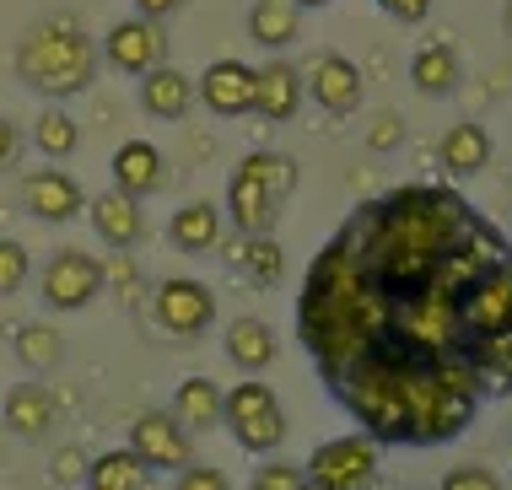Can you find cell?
Wrapping results in <instances>:
<instances>
[{"label": "cell", "mask_w": 512, "mask_h": 490, "mask_svg": "<svg viewBox=\"0 0 512 490\" xmlns=\"http://www.w3.org/2000/svg\"><path fill=\"white\" fill-rule=\"evenodd\" d=\"M11 65H17L22 87H33L38 97H49V103H65V97H81L98 81L103 49L92 44L87 27H76L71 17H49V22H33L17 38Z\"/></svg>", "instance_id": "6da1fadb"}, {"label": "cell", "mask_w": 512, "mask_h": 490, "mask_svg": "<svg viewBox=\"0 0 512 490\" xmlns=\"http://www.w3.org/2000/svg\"><path fill=\"white\" fill-rule=\"evenodd\" d=\"M297 194V162L286 151H248L227 178V221L238 237L275 232L286 200Z\"/></svg>", "instance_id": "7a4b0ae2"}, {"label": "cell", "mask_w": 512, "mask_h": 490, "mask_svg": "<svg viewBox=\"0 0 512 490\" xmlns=\"http://www.w3.org/2000/svg\"><path fill=\"white\" fill-rule=\"evenodd\" d=\"M221 426L232 431V442L243 447V453H281L286 442V410L281 399H275L270 383H259V377H243L238 388H227V399H221Z\"/></svg>", "instance_id": "3957f363"}, {"label": "cell", "mask_w": 512, "mask_h": 490, "mask_svg": "<svg viewBox=\"0 0 512 490\" xmlns=\"http://www.w3.org/2000/svg\"><path fill=\"white\" fill-rule=\"evenodd\" d=\"M103 286H108V264L92 259L87 248H60L38 270V297H44L49 313H81L103 297Z\"/></svg>", "instance_id": "277c9868"}, {"label": "cell", "mask_w": 512, "mask_h": 490, "mask_svg": "<svg viewBox=\"0 0 512 490\" xmlns=\"http://www.w3.org/2000/svg\"><path fill=\"white\" fill-rule=\"evenodd\" d=\"M302 469H308V490H372V480H378V442L367 431L318 442Z\"/></svg>", "instance_id": "5b68a950"}, {"label": "cell", "mask_w": 512, "mask_h": 490, "mask_svg": "<svg viewBox=\"0 0 512 490\" xmlns=\"http://www.w3.org/2000/svg\"><path fill=\"white\" fill-rule=\"evenodd\" d=\"M151 318L168 340H200L205 329L216 324V291L205 280L189 275H168L157 291H151Z\"/></svg>", "instance_id": "8992f818"}, {"label": "cell", "mask_w": 512, "mask_h": 490, "mask_svg": "<svg viewBox=\"0 0 512 490\" xmlns=\"http://www.w3.org/2000/svg\"><path fill=\"white\" fill-rule=\"evenodd\" d=\"M124 447H130L151 474H178L184 464H195V437L178 426L173 410H141L130 420V442Z\"/></svg>", "instance_id": "52a82bcc"}, {"label": "cell", "mask_w": 512, "mask_h": 490, "mask_svg": "<svg viewBox=\"0 0 512 490\" xmlns=\"http://www.w3.org/2000/svg\"><path fill=\"white\" fill-rule=\"evenodd\" d=\"M459 313H464L469 340H475V334H502V329H512V248H507L502 259H491L486 270H480V275L464 286Z\"/></svg>", "instance_id": "ba28073f"}, {"label": "cell", "mask_w": 512, "mask_h": 490, "mask_svg": "<svg viewBox=\"0 0 512 490\" xmlns=\"http://www.w3.org/2000/svg\"><path fill=\"white\" fill-rule=\"evenodd\" d=\"M103 65L119 70V76H135L141 81L146 70L168 65V33H162V22L151 17H124L103 33Z\"/></svg>", "instance_id": "9c48e42d"}, {"label": "cell", "mask_w": 512, "mask_h": 490, "mask_svg": "<svg viewBox=\"0 0 512 490\" xmlns=\"http://www.w3.org/2000/svg\"><path fill=\"white\" fill-rule=\"evenodd\" d=\"M22 210L33 221H44V227H65V221H76L81 210H87V189L54 162L33 167V173L22 178Z\"/></svg>", "instance_id": "30bf717a"}, {"label": "cell", "mask_w": 512, "mask_h": 490, "mask_svg": "<svg viewBox=\"0 0 512 490\" xmlns=\"http://www.w3.org/2000/svg\"><path fill=\"white\" fill-rule=\"evenodd\" d=\"M302 81H308V97L329 119H345V114L362 108V70H356V60H345L335 49L313 54L308 70H302Z\"/></svg>", "instance_id": "8fae6325"}, {"label": "cell", "mask_w": 512, "mask_h": 490, "mask_svg": "<svg viewBox=\"0 0 512 490\" xmlns=\"http://www.w3.org/2000/svg\"><path fill=\"white\" fill-rule=\"evenodd\" d=\"M254 87H259V70L243 60H211L195 81L200 108H211L216 119H243L254 114Z\"/></svg>", "instance_id": "7c38bea8"}, {"label": "cell", "mask_w": 512, "mask_h": 490, "mask_svg": "<svg viewBox=\"0 0 512 490\" xmlns=\"http://www.w3.org/2000/svg\"><path fill=\"white\" fill-rule=\"evenodd\" d=\"M87 216H92V232L103 237L114 254H130V248H141L146 237V216H141V200L124 189H108V194H92L87 200Z\"/></svg>", "instance_id": "4fadbf2b"}, {"label": "cell", "mask_w": 512, "mask_h": 490, "mask_svg": "<svg viewBox=\"0 0 512 490\" xmlns=\"http://www.w3.org/2000/svg\"><path fill=\"white\" fill-rule=\"evenodd\" d=\"M259 70V87H254V114L270 119V124H292L302 97H308V81H302V65L292 60H270V65H254Z\"/></svg>", "instance_id": "5bb4252c"}, {"label": "cell", "mask_w": 512, "mask_h": 490, "mask_svg": "<svg viewBox=\"0 0 512 490\" xmlns=\"http://www.w3.org/2000/svg\"><path fill=\"white\" fill-rule=\"evenodd\" d=\"M54 394L44 383H17L6 388V404H0V420H6V431L17 442H44L54 431Z\"/></svg>", "instance_id": "9a60e30c"}, {"label": "cell", "mask_w": 512, "mask_h": 490, "mask_svg": "<svg viewBox=\"0 0 512 490\" xmlns=\"http://www.w3.org/2000/svg\"><path fill=\"white\" fill-rule=\"evenodd\" d=\"M108 173H114V189L135 194V200H146V194H157L168 184V162H162V151L151 140H124L114 151V162H108Z\"/></svg>", "instance_id": "2e32d148"}, {"label": "cell", "mask_w": 512, "mask_h": 490, "mask_svg": "<svg viewBox=\"0 0 512 490\" xmlns=\"http://www.w3.org/2000/svg\"><path fill=\"white\" fill-rule=\"evenodd\" d=\"M437 157H442V173H448L453 184H469V178H480L491 167V135L480 130L475 119H459L448 135H442Z\"/></svg>", "instance_id": "e0dca14e"}, {"label": "cell", "mask_w": 512, "mask_h": 490, "mask_svg": "<svg viewBox=\"0 0 512 490\" xmlns=\"http://www.w3.org/2000/svg\"><path fill=\"white\" fill-rule=\"evenodd\" d=\"M189 108H195V81L178 65H157L141 76V114L162 119V124H178Z\"/></svg>", "instance_id": "ac0fdd59"}, {"label": "cell", "mask_w": 512, "mask_h": 490, "mask_svg": "<svg viewBox=\"0 0 512 490\" xmlns=\"http://www.w3.org/2000/svg\"><path fill=\"white\" fill-rule=\"evenodd\" d=\"M221 227H227V216L211 200H189L168 216V243L178 254H211L221 248Z\"/></svg>", "instance_id": "d6986e66"}, {"label": "cell", "mask_w": 512, "mask_h": 490, "mask_svg": "<svg viewBox=\"0 0 512 490\" xmlns=\"http://www.w3.org/2000/svg\"><path fill=\"white\" fill-rule=\"evenodd\" d=\"M221 345H227V361L238 367L243 377H259L275 361V329L265 324V318H232L227 334H221Z\"/></svg>", "instance_id": "ffe728a7"}, {"label": "cell", "mask_w": 512, "mask_h": 490, "mask_svg": "<svg viewBox=\"0 0 512 490\" xmlns=\"http://www.w3.org/2000/svg\"><path fill=\"white\" fill-rule=\"evenodd\" d=\"M297 33H302V6H292V0H254L248 6V38L259 49L281 54L297 44Z\"/></svg>", "instance_id": "44dd1931"}, {"label": "cell", "mask_w": 512, "mask_h": 490, "mask_svg": "<svg viewBox=\"0 0 512 490\" xmlns=\"http://www.w3.org/2000/svg\"><path fill=\"white\" fill-rule=\"evenodd\" d=\"M221 388L211 383V377H184L178 383V394H173V415H178V426L189 431V437H205V431H216L221 426Z\"/></svg>", "instance_id": "7402d4cb"}, {"label": "cell", "mask_w": 512, "mask_h": 490, "mask_svg": "<svg viewBox=\"0 0 512 490\" xmlns=\"http://www.w3.org/2000/svg\"><path fill=\"white\" fill-rule=\"evenodd\" d=\"M459 81H464L459 49H448V44L415 49V60H410V87L421 92V97H448V92H459Z\"/></svg>", "instance_id": "603a6c76"}, {"label": "cell", "mask_w": 512, "mask_h": 490, "mask_svg": "<svg viewBox=\"0 0 512 490\" xmlns=\"http://www.w3.org/2000/svg\"><path fill=\"white\" fill-rule=\"evenodd\" d=\"M469 361H475L486 394H512V329L475 334V340H469Z\"/></svg>", "instance_id": "cb8c5ba5"}, {"label": "cell", "mask_w": 512, "mask_h": 490, "mask_svg": "<svg viewBox=\"0 0 512 490\" xmlns=\"http://www.w3.org/2000/svg\"><path fill=\"white\" fill-rule=\"evenodd\" d=\"M146 464L130 453V447H114V453H98L87 464V480L81 490H146Z\"/></svg>", "instance_id": "d4e9b609"}, {"label": "cell", "mask_w": 512, "mask_h": 490, "mask_svg": "<svg viewBox=\"0 0 512 490\" xmlns=\"http://www.w3.org/2000/svg\"><path fill=\"white\" fill-rule=\"evenodd\" d=\"M11 350H17V361L33 377H44L65 361V334L54 324H22L17 334H11Z\"/></svg>", "instance_id": "484cf974"}, {"label": "cell", "mask_w": 512, "mask_h": 490, "mask_svg": "<svg viewBox=\"0 0 512 490\" xmlns=\"http://www.w3.org/2000/svg\"><path fill=\"white\" fill-rule=\"evenodd\" d=\"M232 264L254 280V286H275V280L286 275V254L281 243L265 232V237H238V248H232Z\"/></svg>", "instance_id": "4316f807"}, {"label": "cell", "mask_w": 512, "mask_h": 490, "mask_svg": "<svg viewBox=\"0 0 512 490\" xmlns=\"http://www.w3.org/2000/svg\"><path fill=\"white\" fill-rule=\"evenodd\" d=\"M76 146H81V130H76V119L65 114V108H44V114L33 119V151H44L49 162L76 157Z\"/></svg>", "instance_id": "83f0119b"}, {"label": "cell", "mask_w": 512, "mask_h": 490, "mask_svg": "<svg viewBox=\"0 0 512 490\" xmlns=\"http://www.w3.org/2000/svg\"><path fill=\"white\" fill-rule=\"evenodd\" d=\"M27 275H33V259H27V248L17 237H0V297H17L27 286Z\"/></svg>", "instance_id": "f1b7e54d"}, {"label": "cell", "mask_w": 512, "mask_h": 490, "mask_svg": "<svg viewBox=\"0 0 512 490\" xmlns=\"http://www.w3.org/2000/svg\"><path fill=\"white\" fill-rule=\"evenodd\" d=\"M248 490H308V469L286 464V458H265L254 469V480H248Z\"/></svg>", "instance_id": "f546056e"}, {"label": "cell", "mask_w": 512, "mask_h": 490, "mask_svg": "<svg viewBox=\"0 0 512 490\" xmlns=\"http://www.w3.org/2000/svg\"><path fill=\"white\" fill-rule=\"evenodd\" d=\"M437 490H502V480H496L486 464H459V469L442 474Z\"/></svg>", "instance_id": "4dcf8cb0"}, {"label": "cell", "mask_w": 512, "mask_h": 490, "mask_svg": "<svg viewBox=\"0 0 512 490\" xmlns=\"http://www.w3.org/2000/svg\"><path fill=\"white\" fill-rule=\"evenodd\" d=\"M173 490H232V480L216 464H184L173 474Z\"/></svg>", "instance_id": "1f68e13d"}, {"label": "cell", "mask_w": 512, "mask_h": 490, "mask_svg": "<svg viewBox=\"0 0 512 490\" xmlns=\"http://www.w3.org/2000/svg\"><path fill=\"white\" fill-rule=\"evenodd\" d=\"M87 464L92 458L81 453V447H60V453L49 458V474H54V485H81L87 480Z\"/></svg>", "instance_id": "d6a6232c"}, {"label": "cell", "mask_w": 512, "mask_h": 490, "mask_svg": "<svg viewBox=\"0 0 512 490\" xmlns=\"http://www.w3.org/2000/svg\"><path fill=\"white\" fill-rule=\"evenodd\" d=\"M372 6H378V11H389V17L394 22H426V11H432V0H372Z\"/></svg>", "instance_id": "836d02e7"}, {"label": "cell", "mask_w": 512, "mask_h": 490, "mask_svg": "<svg viewBox=\"0 0 512 490\" xmlns=\"http://www.w3.org/2000/svg\"><path fill=\"white\" fill-rule=\"evenodd\" d=\"M17 157H22V130H17L6 114H0V173H11V167H17Z\"/></svg>", "instance_id": "e575fe53"}, {"label": "cell", "mask_w": 512, "mask_h": 490, "mask_svg": "<svg viewBox=\"0 0 512 490\" xmlns=\"http://www.w3.org/2000/svg\"><path fill=\"white\" fill-rule=\"evenodd\" d=\"M399 135H405V124H399V114H383L378 124H372L367 146H372V151H394V146H399Z\"/></svg>", "instance_id": "d590c367"}, {"label": "cell", "mask_w": 512, "mask_h": 490, "mask_svg": "<svg viewBox=\"0 0 512 490\" xmlns=\"http://www.w3.org/2000/svg\"><path fill=\"white\" fill-rule=\"evenodd\" d=\"M189 0H135V17H151V22H168V17H178Z\"/></svg>", "instance_id": "8d00e7d4"}, {"label": "cell", "mask_w": 512, "mask_h": 490, "mask_svg": "<svg viewBox=\"0 0 512 490\" xmlns=\"http://www.w3.org/2000/svg\"><path fill=\"white\" fill-rule=\"evenodd\" d=\"M108 275H114V280H119V291H124V302H130V297H135V291H141V275H135V264H124V259H119V264H114V270H108Z\"/></svg>", "instance_id": "74e56055"}, {"label": "cell", "mask_w": 512, "mask_h": 490, "mask_svg": "<svg viewBox=\"0 0 512 490\" xmlns=\"http://www.w3.org/2000/svg\"><path fill=\"white\" fill-rule=\"evenodd\" d=\"M292 6H302V11H313V6H329V0H292Z\"/></svg>", "instance_id": "f35d334b"}, {"label": "cell", "mask_w": 512, "mask_h": 490, "mask_svg": "<svg viewBox=\"0 0 512 490\" xmlns=\"http://www.w3.org/2000/svg\"><path fill=\"white\" fill-rule=\"evenodd\" d=\"M507 27H512V0H507Z\"/></svg>", "instance_id": "ab89813d"}, {"label": "cell", "mask_w": 512, "mask_h": 490, "mask_svg": "<svg viewBox=\"0 0 512 490\" xmlns=\"http://www.w3.org/2000/svg\"><path fill=\"white\" fill-rule=\"evenodd\" d=\"M0 464H6V453H0Z\"/></svg>", "instance_id": "60d3db41"}]
</instances>
